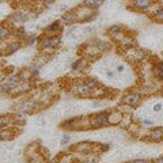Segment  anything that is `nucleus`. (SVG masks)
Masks as SVG:
<instances>
[{"instance_id": "72a5a7b5", "label": "nucleus", "mask_w": 163, "mask_h": 163, "mask_svg": "<svg viewBox=\"0 0 163 163\" xmlns=\"http://www.w3.org/2000/svg\"><path fill=\"white\" fill-rule=\"evenodd\" d=\"M154 163H163V155L162 156H159L156 160H154Z\"/></svg>"}, {"instance_id": "9b49d317", "label": "nucleus", "mask_w": 163, "mask_h": 163, "mask_svg": "<svg viewBox=\"0 0 163 163\" xmlns=\"http://www.w3.org/2000/svg\"><path fill=\"white\" fill-rule=\"evenodd\" d=\"M148 139L152 141H162L163 140V128H160V127L154 128L148 133Z\"/></svg>"}, {"instance_id": "a878e982", "label": "nucleus", "mask_w": 163, "mask_h": 163, "mask_svg": "<svg viewBox=\"0 0 163 163\" xmlns=\"http://www.w3.org/2000/svg\"><path fill=\"white\" fill-rule=\"evenodd\" d=\"M35 41H37V35H30V37H27V40H26V45H31V44H34Z\"/></svg>"}, {"instance_id": "9d476101", "label": "nucleus", "mask_w": 163, "mask_h": 163, "mask_svg": "<svg viewBox=\"0 0 163 163\" xmlns=\"http://www.w3.org/2000/svg\"><path fill=\"white\" fill-rule=\"evenodd\" d=\"M80 121H82V117H74L71 120H67L63 122V127L67 129H76L80 128Z\"/></svg>"}, {"instance_id": "2f4dec72", "label": "nucleus", "mask_w": 163, "mask_h": 163, "mask_svg": "<svg viewBox=\"0 0 163 163\" xmlns=\"http://www.w3.org/2000/svg\"><path fill=\"white\" fill-rule=\"evenodd\" d=\"M154 110H155V111L162 110V103H158V105H155V106H154Z\"/></svg>"}, {"instance_id": "393cba45", "label": "nucleus", "mask_w": 163, "mask_h": 163, "mask_svg": "<svg viewBox=\"0 0 163 163\" xmlns=\"http://www.w3.org/2000/svg\"><path fill=\"white\" fill-rule=\"evenodd\" d=\"M82 64H83V60H76V61L72 63L71 68H72L74 71H80V67H82Z\"/></svg>"}, {"instance_id": "4468645a", "label": "nucleus", "mask_w": 163, "mask_h": 163, "mask_svg": "<svg viewBox=\"0 0 163 163\" xmlns=\"http://www.w3.org/2000/svg\"><path fill=\"white\" fill-rule=\"evenodd\" d=\"M10 21L12 23H22L26 21V15L22 12V11H17V12L11 14V17H10Z\"/></svg>"}, {"instance_id": "f03ea898", "label": "nucleus", "mask_w": 163, "mask_h": 163, "mask_svg": "<svg viewBox=\"0 0 163 163\" xmlns=\"http://www.w3.org/2000/svg\"><path fill=\"white\" fill-rule=\"evenodd\" d=\"M61 40L60 35H42L38 38V49L46 50V49H56L60 45Z\"/></svg>"}, {"instance_id": "6e6552de", "label": "nucleus", "mask_w": 163, "mask_h": 163, "mask_svg": "<svg viewBox=\"0 0 163 163\" xmlns=\"http://www.w3.org/2000/svg\"><path fill=\"white\" fill-rule=\"evenodd\" d=\"M61 31V22L60 21H56V22L50 23L49 26H46L44 29V35H57V33Z\"/></svg>"}, {"instance_id": "dca6fc26", "label": "nucleus", "mask_w": 163, "mask_h": 163, "mask_svg": "<svg viewBox=\"0 0 163 163\" xmlns=\"http://www.w3.org/2000/svg\"><path fill=\"white\" fill-rule=\"evenodd\" d=\"M19 48H21V45L18 44V42H11V44L7 45V48L3 49V54H12V53H15Z\"/></svg>"}, {"instance_id": "7ed1b4c3", "label": "nucleus", "mask_w": 163, "mask_h": 163, "mask_svg": "<svg viewBox=\"0 0 163 163\" xmlns=\"http://www.w3.org/2000/svg\"><path fill=\"white\" fill-rule=\"evenodd\" d=\"M109 114L107 111H102V113H97L93 114L88 120V125L91 128H101V127H106L109 125Z\"/></svg>"}, {"instance_id": "4be33fe9", "label": "nucleus", "mask_w": 163, "mask_h": 163, "mask_svg": "<svg viewBox=\"0 0 163 163\" xmlns=\"http://www.w3.org/2000/svg\"><path fill=\"white\" fill-rule=\"evenodd\" d=\"M76 159L72 158L71 155H64L61 158H58V163H74Z\"/></svg>"}, {"instance_id": "6ab92c4d", "label": "nucleus", "mask_w": 163, "mask_h": 163, "mask_svg": "<svg viewBox=\"0 0 163 163\" xmlns=\"http://www.w3.org/2000/svg\"><path fill=\"white\" fill-rule=\"evenodd\" d=\"M10 34H11V30H10L6 25H1V27H0V38H1L3 41H6L7 38H8Z\"/></svg>"}, {"instance_id": "0eeeda50", "label": "nucleus", "mask_w": 163, "mask_h": 163, "mask_svg": "<svg viewBox=\"0 0 163 163\" xmlns=\"http://www.w3.org/2000/svg\"><path fill=\"white\" fill-rule=\"evenodd\" d=\"M139 101H140V94H137V93H128V94H125V95L122 97V99H121V102H122L124 105H128V106L136 105Z\"/></svg>"}, {"instance_id": "20e7f679", "label": "nucleus", "mask_w": 163, "mask_h": 163, "mask_svg": "<svg viewBox=\"0 0 163 163\" xmlns=\"http://www.w3.org/2000/svg\"><path fill=\"white\" fill-rule=\"evenodd\" d=\"M125 54L129 60L132 61H141L143 57H144V52L141 49H137V48H129V49H125Z\"/></svg>"}, {"instance_id": "f8f14e48", "label": "nucleus", "mask_w": 163, "mask_h": 163, "mask_svg": "<svg viewBox=\"0 0 163 163\" xmlns=\"http://www.w3.org/2000/svg\"><path fill=\"white\" fill-rule=\"evenodd\" d=\"M152 74L159 82H163V61H158L152 68Z\"/></svg>"}, {"instance_id": "2eb2a0df", "label": "nucleus", "mask_w": 163, "mask_h": 163, "mask_svg": "<svg viewBox=\"0 0 163 163\" xmlns=\"http://www.w3.org/2000/svg\"><path fill=\"white\" fill-rule=\"evenodd\" d=\"M105 3V0H84L83 4L88 7L90 10H97Z\"/></svg>"}, {"instance_id": "a211bd4d", "label": "nucleus", "mask_w": 163, "mask_h": 163, "mask_svg": "<svg viewBox=\"0 0 163 163\" xmlns=\"http://www.w3.org/2000/svg\"><path fill=\"white\" fill-rule=\"evenodd\" d=\"M26 155L29 158H33V159L37 158L38 156V147H37V144H30V146L27 147Z\"/></svg>"}, {"instance_id": "473e14b6", "label": "nucleus", "mask_w": 163, "mask_h": 163, "mask_svg": "<svg viewBox=\"0 0 163 163\" xmlns=\"http://www.w3.org/2000/svg\"><path fill=\"white\" fill-rule=\"evenodd\" d=\"M141 122L144 124V125H147V127H150V125H152V121H150V120H143Z\"/></svg>"}, {"instance_id": "f3484780", "label": "nucleus", "mask_w": 163, "mask_h": 163, "mask_svg": "<svg viewBox=\"0 0 163 163\" xmlns=\"http://www.w3.org/2000/svg\"><path fill=\"white\" fill-rule=\"evenodd\" d=\"M122 121V114L121 113H110L109 114V124L110 125H117Z\"/></svg>"}, {"instance_id": "5701e85b", "label": "nucleus", "mask_w": 163, "mask_h": 163, "mask_svg": "<svg viewBox=\"0 0 163 163\" xmlns=\"http://www.w3.org/2000/svg\"><path fill=\"white\" fill-rule=\"evenodd\" d=\"M154 19L155 21H158V22H163V7H160V8H158L156 11H155Z\"/></svg>"}, {"instance_id": "1a4fd4ad", "label": "nucleus", "mask_w": 163, "mask_h": 163, "mask_svg": "<svg viewBox=\"0 0 163 163\" xmlns=\"http://www.w3.org/2000/svg\"><path fill=\"white\" fill-rule=\"evenodd\" d=\"M76 21H79L76 11H65L61 17V22L65 23V25H71V23L76 22Z\"/></svg>"}, {"instance_id": "ddd939ff", "label": "nucleus", "mask_w": 163, "mask_h": 163, "mask_svg": "<svg viewBox=\"0 0 163 163\" xmlns=\"http://www.w3.org/2000/svg\"><path fill=\"white\" fill-rule=\"evenodd\" d=\"M93 144H90V143H79V144H75L74 146V148H75V151H78V152H83V154H86V152H91L93 151Z\"/></svg>"}, {"instance_id": "4c0bfd02", "label": "nucleus", "mask_w": 163, "mask_h": 163, "mask_svg": "<svg viewBox=\"0 0 163 163\" xmlns=\"http://www.w3.org/2000/svg\"><path fill=\"white\" fill-rule=\"evenodd\" d=\"M162 93H163V88H162Z\"/></svg>"}, {"instance_id": "bb28decb", "label": "nucleus", "mask_w": 163, "mask_h": 163, "mask_svg": "<svg viewBox=\"0 0 163 163\" xmlns=\"http://www.w3.org/2000/svg\"><path fill=\"white\" fill-rule=\"evenodd\" d=\"M69 140H71V137L68 136V135L63 136V139H61V146H65L67 143H69Z\"/></svg>"}, {"instance_id": "39448f33", "label": "nucleus", "mask_w": 163, "mask_h": 163, "mask_svg": "<svg viewBox=\"0 0 163 163\" xmlns=\"http://www.w3.org/2000/svg\"><path fill=\"white\" fill-rule=\"evenodd\" d=\"M72 93L75 94V95H79V97H90L91 88L88 87L84 82H82V83H78L75 87L72 88Z\"/></svg>"}, {"instance_id": "c85d7f7f", "label": "nucleus", "mask_w": 163, "mask_h": 163, "mask_svg": "<svg viewBox=\"0 0 163 163\" xmlns=\"http://www.w3.org/2000/svg\"><path fill=\"white\" fill-rule=\"evenodd\" d=\"M75 30H76V27H69V29L65 31V37H69V35L72 34V33H74Z\"/></svg>"}, {"instance_id": "f257e3e1", "label": "nucleus", "mask_w": 163, "mask_h": 163, "mask_svg": "<svg viewBox=\"0 0 163 163\" xmlns=\"http://www.w3.org/2000/svg\"><path fill=\"white\" fill-rule=\"evenodd\" d=\"M23 82L21 75H10L8 78L3 76V83H1V93L10 94L11 91L17 90V87Z\"/></svg>"}, {"instance_id": "b1692460", "label": "nucleus", "mask_w": 163, "mask_h": 163, "mask_svg": "<svg viewBox=\"0 0 163 163\" xmlns=\"http://www.w3.org/2000/svg\"><path fill=\"white\" fill-rule=\"evenodd\" d=\"M83 82H84L86 84H87V86H88L90 88H91V90H93V88L99 87V83H98L97 80H94V79H84Z\"/></svg>"}, {"instance_id": "423d86ee", "label": "nucleus", "mask_w": 163, "mask_h": 163, "mask_svg": "<svg viewBox=\"0 0 163 163\" xmlns=\"http://www.w3.org/2000/svg\"><path fill=\"white\" fill-rule=\"evenodd\" d=\"M131 7L136 11H146L154 4V0H132Z\"/></svg>"}, {"instance_id": "f704fd0d", "label": "nucleus", "mask_w": 163, "mask_h": 163, "mask_svg": "<svg viewBox=\"0 0 163 163\" xmlns=\"http://www.w3.org/2000/svg\"><path fill=\"white\" fill-rule=\"evenodd\" d=\"M67 8H68V7H67L65 4H61V6H60V10H61V11H67Z\"/></svg>"}, {"instance_id": "e433bc0d", "label": "nucleus", "mask_w": 163, "mask_h": 163, "mask_svg": "<svg viewBox=\"0 0 163 163\" xmlns=\"http://www.w3.org/2000/svg\"><path fill=\"white\" fill-rule=\"evenodd\" d=\"M86 33H91V31H93V29H91V27H86Z\"/></svg>"}, {"instance_id": "7c9ffc66", "label": "nucleus", "mask_w": 163, "mask_h": 163, "mask_svg": "<svg viewBox=\"0 0 163 163\" xmlns=\"http://www.w3.org/2000/svg\"><path fill=\"white\" fill-rule=\"evenodd\" d=\"M124 69H125V67L122 65V64H120V65H117V72H124Z\"/></svg>"}, {"instance_id": "c9c22d12", "label": "nucleus", "mask_w": 163, "mask_h": 163, "mask_svg": "<svg viewBox=\"0 0 163 163\" xmlns=\"http://www.w3.org/2000/svg\"><path fill=\"white\" fill-rule=\"evenodd\" d=\"M107 76H109V78H113V76H114V74H113V72H111V71H107Z\"/></svg>"}, {"instance_id": "c756f323", "label": "nucleus", "mask_w": 163, "mask_h": 163, "mask_svg": "<svg viewBox=\"0 0 163 163\" xmlns=\"http://www.w3.org/2000/svg\"><path fill=\"white\" fill-rule=\"evenodd\" d=\"M42 1H44V4L46 6V7H49V6H52L56 0H42Z\"/></svg>"}, {"instance_id": "412c9836", "label": "nucleus", "mask_w": 163, "mask_h": 163, "mask_svg": "<svg viewBox=\"0 0 163 163\" xmlns=\"http://www.w3.org/2000/svg\"><path fill=\"white\" fill-rule=\"evenodd\" d=\"M25 33H26V29L23 26H19L15 29V31H14V35L17 37V38H22L23 35H25Z\"/></svg>"}, {"instance_id": "cd10ccee", "label": "nucleus", "mask_w": 163, "mask_h": 163, "mask_svg": "<svg viewBox=\"0 0 163 163\" xmlns=\"http://www.w3.org/2000/svg\"><path fill=\"white\" fill-rule=\"evenodd\" d=\"M128 163H154V162H148V160H144V159H136V160H132V162Z\"/></svg>"}, {"instance_id": "aec40b11", "label": "nucleus", "mask_w": 163, "mask_h": 163, "mask_svg": "<svg viewBox=\"0 0 163 163\" xmlns=\"http://www.w3.org/2000/svg\"><path fill=\"white\" fill-rule=\"evenodd\" d=\"M109 34H111V35H117V34H120V33H122V26L121 25H113V26H110L109 27Z\"/></svg>"}]
</instances>
